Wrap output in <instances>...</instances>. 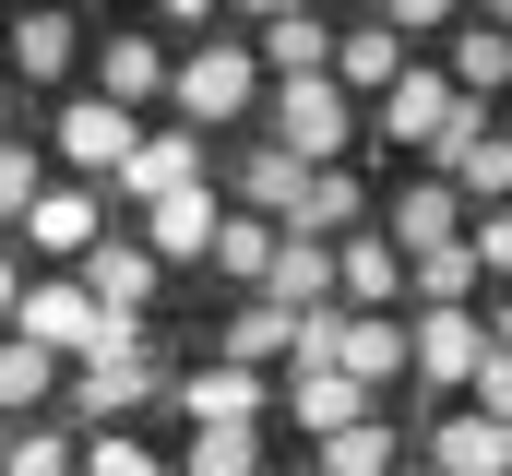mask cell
<instances>
[{
    "instance_id": "1",
    "label": "cell",
    "mask_w": 512,
    "mask_h": 476,
    "mask_svg": "<svg viewBox=\"0 0 512 476\" xmlns=\"http://www.w3.org/2000/svg\"><path fill=\"white\" fill-rule=\"evenodd\" d=\"M167 96H179V131H215V119H239V108L262 96L251 36H239V24H227V36H203V48L179 60V84H167Z\"/></svg>"
},
{
    "instance_id": "2",
    "label": "cell",
    "mask_w": 512,
    "mask_h": 476,
    "mask_svg": "<svg viewBox=\"0 0 512 476\" xmlns=\"http://www.w3.org/2000/svg\"><path fill=\"white\" fill-rule=\"evenodd\" d=\"M298 357H322V369H346V381L382 393L393 369H405V322L393 310H310L298 322Z\"/></svg>"
},
{
    "instance_id": "3",
    "label": "cell",
    "mask_w": 512,
    "mask_h": 476,
    "mask_svg": "<svg viewBox=\"0 0 512 476\" xmlns=\"http://www.w3.org/2000/svg\"><path fill=\"white\" fill-rule=\"evenodd\" d=\"M429 179H453L465 203H512V143H501V108H453V131L429 143Z\"/></svg>"
},
{
    "instance_id": "4",
    "label": "cell",
    "mask_w": 512,
    "mask_h": 476,
    "mask_svg": "<svg viewBox=\"0 0 512 476\" xmlns=\"http://www.w3.org/2000/svg\"><path fill=\"white\" fill-rule=\"evenodd\" d=\"M274 143L298 155V167H334L346 143H358V108H346V84L322 72V84H274Z\"/></svg>"
},
{
    "instance_id": "5",
    "label": "cell",
    "mask_w": 512,
    "mask_h": 476,
    "mask_svg": "<svg viewBox=\"0 0 512 476\" xmlns=\"http://www.w3.org/2000/svg\"><path fill=\"white\" fill-rule=\"evenodd\" d=\"M239 36H251L262 84H322V72H334V24H322V12H298V0H274V12H251Z\"/></svg>"
},
{
    "instance_id": "6",
    "label": "cell",
    "mask_w": 512,
    "mask_h": 476,
    "mask_svg": "<svg viewBox=\"0 0 512 476\" xmlns=\"http://www.w3.org/2000/svg\"><path fill=\"white\" fill-rule=\"evenodd\" d=\"M96 334H108V310L84 286H24L12 298V346H36V357H96Z\"/></svg>"
},
{
    "instance_id": "7",
    "label": "cell",
    "mask_w": 512,
    "mask_h": 476,
    "mask_svg": "<svg viewBox=\"0 0 512 476\" xmlns=\"http://www.w3.org/2000/svg\"><path fill=\"white\" fill-rule=\"evenodd\" d=\"M477 357H489V322H477V310H417V334H405L417 393H465V381H477Z\"/></svg>"
},
{
    "instance_id": "8",
    "label": "cell",
    "mask_w": 512,
    "mask_h": 476,
    "mask_svg": "<svg viewBox=\"0 0 512 476\" xmlns=\"http://www.w3.org/2000/svg\"><path fill=\"white\" fill-rule=\"evenodd\" d=\"M167 84H179V60H167V36H143V24H120V36H108V48H96V108H155V96H167Z\"/></svg>"
},
{
    "instance_id": "9",
    "label": "cell",
    "mask_w": 512,
    "mask_h": 476,
    "mask_svg": "<svg viewBox=\"0 0 512 476\" xmlns=\"http://www.w3.org/2000/svg\"><path fill=\"white\" fill-rule=\"evenodd\" d=\"M441 84H453L465 108L512 96V24H501V12H477V24H453V36H441Z\"/></svg>"
},
{
    "instance_id": "10",
    "label": "cell",
    "mask_w": 512,
    "mask_h": 476,
    "mask_svg": "<svg viewBox=\"0 0 512 476\" xmlns=\"http://www.w3.org/2000/svg\"><path fill=\"white\" fill-rule=\"evenodd\" d=\"M453 108H465V96L441 84V60H405V84L382 96V143H405V155H429V143L453 131Z\"/></svg>"
},
{
    "instance_id": "11",
    "label": "cell",
    "mask_w": 512,
    "mask_h": 476,
    "mask_svg": "<svg viewBox=\"0 0 512 476\" xmlns=\"http://www.w3.org/2000/svg\"><path fill=\"white\" fill-rule=\"evenodd\" d=\"M417 465H429V476H512V429H489V417L465 405V417L417 429Z\"/></svg>"
},
{
    "instance_id": "12",
    "label": "cell",
    "mask_w": 512,
    "mask_h": 476,
    "mask_svg": "<svg viewBox=\"0 0 512 476\" xmlns=\"http://www.w3.org/2000/svg\"><path fill=\"white\" fill-rule=\"evenodd\" d=\"M393 298H405V250H393V238H334V310H393Z\"/></svg>"
},
{
    "instance_id": "13",
    "label": "cell",
    "mask_w": 512,
    "mask_h": 476,
    "mask_svg": "<svg viewBox=\"0 0 512 476\" xmlns=\"http://www.w3.org/2000/svg\"><path fill=\"white\" fill-rule=\"evenodd\" d=\"M286 417H298L310 441H346V429L370 417V381H346V369H322V357H298V393H286Z\"/></svg>"
},
{
    "instance_id": "14",
    "label": "cell",
    "mask_w": 512,
    "mask_h": 476,
    "mask_svg": "<svg viewBox=\"0 0 512 476\" xmlns=\"http://www.w3.org/2000/svg\"><path fill=\"white\" fill-rule=\"evenodd\" d=\"M120 191H131V203L203 191V131H143V143H131V167H120Z\"/></svg>"
},
{
    "instance_id": "15",
    "label": "cell",
    "mask_w": 512,
    "mask_h": 476,
    "mask_svg": "<svg viewBox=\"0 0 512 476\" xmlns=\"http://www.w3.org/2000/svg\"><path fill=\"white\" fill-rule=\"evenodd\" d=\"M453 238H465V191L417 167V179H405V203H393V250L417 262V250H453Z\"/></svg>"
},
{
    "instance_id": "16",
    "label": "cell",
    "mask_w": 512,
    "mask_h": 476,
    "mask_svg": "<svg viewBox=\"0 0 512 476\" xmlns=\"http://www.w3.org/2000/svg\"><path fill=\"white\" fill-rule=\"evenodd\" d=\"M143 393H155V357H143V346L96 357V369L72 381V417H84V429H120V417H143Z\"/></svg>"
},
{
    "instance_id": "17",
    "label": "cell",
    "mask_w": 512,
    "mask_h": 476,
    "mask_svg": "<svg viewBox=\"0 0 512 476\" xmlns=\"http://www.w3.org/2000/svg\"><path fill=\"white\" fill-rule=\"evenodd\" d=\"M84 298H96L108 322H143V298H155V250H143V238H108V250H84Z\"/></svg>"
},
{
    "instance_id": "18",
    "label": "cell",
    "mask_w": 512,
    "mask_h": 476,
    "mask_svg": "<svg viewBox=\"0 0 512 476\" xmlns=\"http://www.w3.org/2000/svg\"><path fill=\"white\" fill-rule=\"evenodd\" d=\"M262 298H274L286 322L334 310V250H310V238H274V262H262Z\"/></svg>"
},
{
    "instance_id": "19",
    "label": "cell",
    "mask_w": 512,
    "mask_h": 476,
    "mask_svg": "<svg viewBox=\"0 0 512 476\" xmlns=\"http://www.w3.org/2000/svg\"><path fill=\"white\" fill-rule=\"evenodd\" d=\"M334 84H346V96H393V84H405V48H393L382 12H370V24H334Z\"/></svg>"
},
{
    "instance_id": "20",
    "label": "cell",
    "mask_w": 512,
    "mask_h": 476,
    "mask_svg": "<svg viewBox=\"0 0 512 476\" xmlns=\"http://www.w3.org/2000/svg\"><path fill=\"white\" fill-rule=\"evenodd\" d=\"M131 143H143V131H131L120 108H96V96H84V108H60V155H72L84 179H120V167H131Z\"/></svg>"
},
{
    "instance_id": "21",
    "label": "cell",
    "mask_w": 512,
    "mask_h": 476,
    "mask_svg": "<svg viewBox=\"0 0 512 476\" xmlns=\"http://www.w3.org/2000/svg\"><path fill=\"white\" fill-rule=\"evenodd\" d=\"M179 405H191L203 429H251V417H262V369H227V357H215V369L179 381Z\"/></svg>"
},
{
    "instance_id": "22",
    "label": "cell",
    "mask_w": 512,
    "mask_h": 476,
    "mask_svg": "<svg viewBox=\"0 0 512 476\" xmlns=\"http://www.w3.org/2000/svg\"><path fill=\"white\" fill-rule=\"evenodd\" d=\"M215 227H227L215 191H167V203H143V250H155V262H167V250H215Z\"/></svg>"
},
{
    "instance_id": "23",
    "label": "cell",
    "mask_w": 512,
    "mask_h": 476,
    "mask_svg": "<svg viewBox=\"0 0 512 476\" xmlns=\"http://www.w3.org/2000/svg\"><path fill=\"white\" fill-rule=\"evenodd\" d=\"M310 191V167L286 155V143H262V155H239V215H262V227H286V203Z\"/></svg>"
},
{
    "instance_id": "24",
    "label": "cell",
    "mask_w": 512,
    "mask_h": 476,
    "mask_svg": "<svg viewBox=\"0 0 512 476\" xmlns=\"http://www.w3.org/2000/svg\"><path fill=\"white\" fill-rule=\"evenodd\" d=\"M72 48H84V24H72V12H24V24H12V72H36V84H48V72H72Z\"/></svg>"
},
{
    "instance_id": "25",
    "label": "cell",
    "mask_w": 512,
    "mask_h": 476,
    "mask_svg": "<svg viewBox=\"0 0 512 476\" xmlns=\"http://www.w3.org/2000/svg\"><path fill=\"white\" fill-rule=\"evenodd\" d=\"M405 286H417V310H465V298H477V250H465V238H453V250H417Z\"/></svg>"
},
{
    "instance_id": "26",
    "label": "cell",
    "mask_w": 512,
    "mask_h": 476,
    "mask_svg": "<svg viewBox=\"0 0 512 476\" xmlns=\"http://www.w3.org/2000/svg\"><path fill=\"white\" fill-rule=\"evenodd\" d=\"M262 357H298V322H286L274 298H251V310L227 322V369H262Z\"/></svg>"
},
{
    "instance_id": "27",
    "label": "cell",
    "mask_w": 512,
    "mask_h": 476,
    "mask_svg": "<svg viewBox=\"0 0 512 476\" xmlns=\"http://www.w3.org/2000/svg\"><path fill=\"white\" fill-rule=\"evenodd\" d=\"M393 465H405V441H393L382 417H358L346 441H322V476H393Z\"/></svg>"
},
{
    "instance_id": "28",
    "label": "cell",
    "mask_w": 512,
    "mask_h": 476,
    "mask_svg": "<svg viewBox=\"0 0 512 476\" xmlns=\"http://www.w3.org/2000/svg\"><path fill=\"white\" fill-rule=\"evenodd\" d=\"M24 227H36V250H96V203H84V191H36Z\"/></svg>"
},
{
    "instance_id": "29",
    "label": "cell",
    "mask_w": 512,
    "mask_h": 476,
    "mask_svg": "<svg viewBox=\"0 0 512 476\" xmlns=\"http://www.w3.org/2000/svg\"><path fill=\"white\" fill-rule=\"evenodd\" d=\"M215 262H227L239 286H262V262H274V227H262V215H227V227H215Z\"/></svg>"
},
{
    "instance_id": "30",
    "label": "cell",
    "mask_w": 512,
    "mask_h": 476,
    "mask_svg": "<svg viewBox=\"0 0 512 476\" xmlns=\"http://www.w3.org/2000/svg\"><path fill=\"white\" fill-rule=\"evenodd\" d=\"M251 465H262L251 429H203V441H191V476H251Z\"/></svg>"
},
{
    "instance_id": "31",
    "label": "cell",
    "mask_w": 512,
    "mask_h": 476,
    "mask_svg": "<svg viewBox=\"0 0 512 476\" xmlns=\"http://www.w3.org/2000/svg\"><path fill=\"white\" fill-rule=\"evenodd\" d=\"M0 476H72V441H48V429H12Z\"/></svg>"
},
{
    "instance_id": "32",
    "label": "cell",
    "mask_w": 512,
    "mask_h": 476,
    "mask_svg": "<svg viewBox=\"0 0 512 476\" xmlns=\"http://www.w3.org/2000/svg\"><path fill=\"white\" fill-rule=\"evenodd\" d=\"M465 393H477V417H489V429H512V346L477 357V381H465Z\"/></svg>"
},
{
    "instance_id": "33",
    "label": "cell",
    "mask_w": 512,
    "mask_h": 476,
    "mask_svg": "<svg viewBox=\"0 0 512 476\" xmlns=\"http://www.w3.org/2000/svg\"><path fill=\"white\" fill-rule=\"evenodd\" d=\"M36 393H48V357H36V346H0V417L36 405Z\"/></svg>"
},
{
    "instance_id": "34",
    "label": "cell",
    "mask_w": 512,
    "mask_h": 476,
    "mask_svg": "<svg viewBox=\"0 0 512 476\" xmlns=\"http://www.w3.org/2000/svg\"><path fill=\"white\" fill-rule=\"evenodd\" d=\"M84 476H155V453L120 441V429H96V441H84Z\"/></svg>"
},
{
    "instance_id": "35",
    "label": "cell",
    "mask_w": 512,
    "mask_h": 476,
    "mask_svg": "<svg viewBox=\"0 0 512 476\" xmlns=\"http://www.w3.org/2000/svg\"><path fill=\"white\" fill-rule=\"evenodd\" d=\"M465 250H477V274H501V286H512V203L489 215V227H465Z\"/></svg>"
},
{
    "instance_id": "36",
    "label": "cell",
    "mask_w": 512,
    "mask_h": 476,
    "mask_svg": "<svg viewBox=\"0 0 512 476\" xmlns=\"http://www.w3.org/2000/svg\"><path fill=\"white\" fill-rule=\"evenodd\" d=\"M0 215H36V155L0 143Z\"/></svg>"
},
{
    "instance_id": "37",
    "label": "cell",
    "mask_w": 512,
    "mask_h": 476,
    "mask_svg": "<svg viewBox=\"0 0 512 476\" xmlns=\"http://www.w3.org/2000/svg\"><path fill=\"white\" fill-rule=\"evenodd\" d=\"M382 24H393V48H417V36H453V12H441V0H393Z\"/></svg>"
},
{
    "instance_id": "38",
    "label": "cell",
    "mask_w": 512,
    "mask_h": 476,
    "mask_svg": "<svg viewBox=\"0 0 512 476\" xmlns=\"http://www.w3.org/2000/svg\"><path fill=\"white\" fill-rule=\"evenodd\" d=\"M489 346H512V298H501V322H489Z\"/></svg>"
},
{
    "instance_id": "39",
    "label": "cell",
    "mask_w": 512,
    "mask_h": 476,
    "mask_svg": "<svg viewBox=\"0 0 512 476\" xmlns=\"http://www.w3.org/2000/svg\"><path fill=\"white\" fill-rule=\"evenodd\" d=\"M12 298H24V286H12V262H0V310H12Z\"/></svg>"
},
{
    "instance_id": "40",
    "label": "cell",
    "mask_w": 512,
    "mask_h": 476,
    "mask_svg": "<svg viewBox=\"0 0 512 476\" xmlns=\"http://www.w3.org/2000/svg\"><path fill=\"white\" fill-rule=\"evenodd\" d=\"M0 453H12V417H0Z\"/></svg>"
},
{
    "instance_id": "41",
    "label": "cell",
    "mask_w": 512,
    "mask_h": 476,
    "mask_svg": "<svg viewBox=\"0 0 512 476\" xmlns=\"http://www.w3.org/2000/svg\"><path fill=\"white\" fill-rule=\"evenodd\" d=\"M393 476H429V465H393Z\"/></svg>"
},
{
    "instance_id": "42",
    "label": "cell",
    "mask_w": 512,
    "mask_h": 476,
    "mask_svg": "<svg viewBox=\"0 0 512 476\" xmlns=\"http://www.w3.org/2000/svg\"><path fill=\"white\" fill-rule=\"evenodd\" d=\"M501 143H512V108H501Z\"/></svg>"
},
{
    "instance_id": "43",
    "label": "cell",
    "mask_w": 512,
    "mask_h": 476,
    "mask_svg": "<svg viewBox=\"0 0 512 476\" xmlns=\"http://www.w3.org/2000/svg\"><path fill=\"white\" fill-rule=\"evenodd\" d=\"M0 108H12V84H0Z\"/></svg>"
},
{
    "instance_id": "44",
    "label": "cell",
    "mask_w": 512,
    "mask_h": 476,
    "mask_svg": "<svg viewBox=\"0 0 512 476\" xmlns=\"http://www.w3.org/2000/svg\"><path fill=\"white\" fill-rule=\"evenodd\" d=\"M310 476H322V465H310Z\"/></svg>"
}]
</instances>
